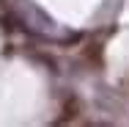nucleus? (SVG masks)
I'll return each instance as SVG.
<instances>
[{"instance_id":"f257e3e1","label":"nucleus","mask_w":129,"mask_h":127,"mask_svg":"<svg viewBox=\"0 0 129 127\" xmlns=\"http://www.w3.org/2000/svg\"><path fill=\"white\" fill-rule=\"evenodd\" d=\"M77 111H80V102L72 97V100H69V105L63 108V116H60V122H72V119L77 116Z\"/></svg>"}]
</instances>
